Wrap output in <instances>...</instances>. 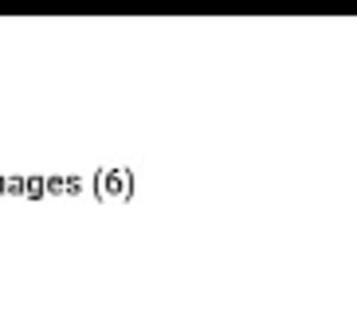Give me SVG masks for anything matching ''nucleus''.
Wrapping results in <instances>:
<instances>
[]
</instances>
